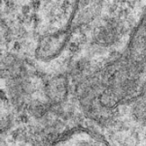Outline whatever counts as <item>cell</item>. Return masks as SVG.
Instances as JSON below:
<instances>
[{
	"mask_svg": "<svg viewBox=\"0 0 146 146\" xmlns=\"http://www.w3.org/2000/svg\"><path fill=\"white\" fill-rule=\"evenodd\" d=\"M104 0H73L68 19L63 27L42 36L34 51L36 59L49 62L61 56L76 32L94 22L102 11Z\"/></svg>",
	"mask_w": 146,
	"mask_h": 146,
	"instance_id": "7a4b0ae2",
	"label": "cell"
},
{
	"mask_svg": "<svg viewBox=\"0 0 146 146\" xmlns=\"http://www.w3.org/2000/svg\"><path fill=\"white\" fill-rule=\"evenodd\" d=\"M105 103L128 100L146 89V6L122 52L103 67L98 80Z\"/></svg>",
	"mask_w": 146,
	"mask_h": 146,
	"instance_id": "6da1fadb",
	"label": "cell"
}]
</instances>
